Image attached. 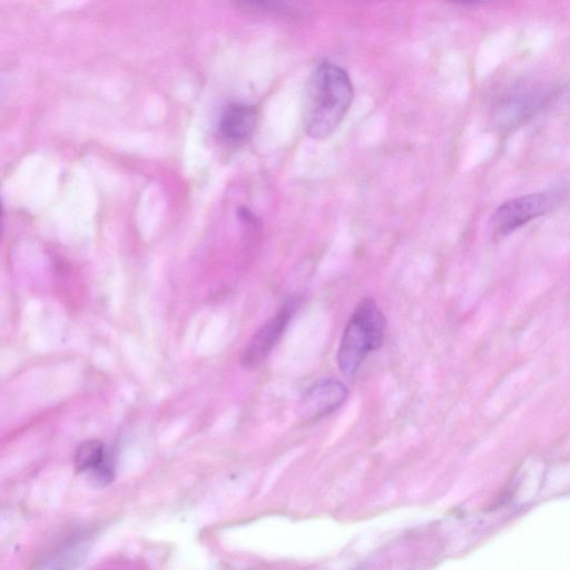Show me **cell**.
<instances>
[{
    "label": "cell",
    "mask_w": 570,
    "mask_h": 570,
    "mask_svg": "<svg viewBox=\"0 0 570 570\" xmlns=\"http://www.w3.org/2000/svg\"><path fill=\"white\" fill-rule=\"evenodd\" d=\"M353 86L341 67L322 62L309 76L303 99V126L314 139L330 136L346 115Z\"/></svg>",
    "instance_id": "1"
},
{
    "label": "cell",
    "mask_w": 570,
    "mask_h": 570,
    "mask_svg": "<svg viewBox=\"0 0 570 570\" xmlns=\"http://www.w3.org/2000/svg\"><path fill=\"white\" fill-rule=\"evenodd\" d=\"M385 318L372 298L362 299L353 311L341 338L337 363L342 373L354 376L365 357L381 347Z\"/></svg>",
    "instance_id": "2"
},
{
    "label": "cell",
    "mask_w": 570,
    "mask_h": 570,
    "mask_svg": "<svg viewBox=\"0 0 570 570\" xmlns=\"http://www.w3.org/2000/svg\"><path fill=\"white\" fill-rule=\"evenodd\" d=\"M563 199L562 190L531 193L504 202L492 215V227L507 235L530 220L553 210Z\"/></svg>",
    "instance_id": "3"
},
{
    "label": "cell",
    "mask_w": 570,
    "mask_h": 570,
    "mask_svg": "<svg viewBox=\"0 0 570 570\" xmlns=\"http://www.w3.org/2000/svg\"><path fill=\"white\" fill-rule=\"evenodd\" d=\"M295 308L294 299L286 301L276 314L257 330L240 355L243 367L254 370L266 360L285 332Z\"/></svg>",
    "instance_id": "4"
},
{
    "label": "cell",
    "mask_w": 570,
    "mask_h": 570,
    "mask_svg": "<svg viewBox=\"0 0 570 570\" xmlns=\"http://www.w3.org/2000/svg\"><path fill=\"white\" fill-rule=\"evenodd\" d=\"M347 396L346 386L338 380L326 379L309 386L301 400V416L307 422L323 419L336 411Z\"/></svg>",
    "instance_id": "5"
},
{
    "label": "cell",
    "mask_w": 570,
    "mask_h": 570,
    "mask_svg": "<svg viewBox=\"0 0 570 570\" xmlns=\"http://www.w3.org/2000/svg\"><path fill=\"white\" fill-rule=\"evenodd\" d=\"M256 118V110L253 106L244 102L229 104L219 118V135L229 144H242L252 136Z\"/></svg>",
    "instance_id": "6"
},
{
    "label": "cell",
    "mask_w": 570,
    "mask_h": 570,
    "mask_svg": "<svg viewBox=\"0 0 570 570\" xmlns=\"http://www.w3.org/2000/svg\"><path fill=\"white\" fill-rule=\"evenodd\" d=\"M106 455V446L100 440L83 441L75 452V470L79 473H87L101 463Z\"/></svg>",
    "instance_id": "7"
},
{
    "label": "cell",
    "mask_w": 570,
    "mask_h": 570,
    "mask_svg": "<svg viewBox=\"0 0 570 570\" xmlns=\"http://www.w3.org/2000/svg\"><path fill=\"white\" fill-rule=\"evenodd\" d=\"M96 488L108 485L115 478V461L107 452L106 458L96 468L86 473Z\"/></svg>",
    "instance_id": "8"
},
{
    "label": "cell",
    "mask_w": 570,
    "mask_h": 570,
    "mask_svg": "<svg viewBox=\"0 0 570 570\" xmlns=\"http://www.w3.org/2000/svg\"><path fill=\"white\" fill-rule=\"evenodd\" d=\"M239 4L258 10H276L279 8L278 0H235Z\"/></svg>",
    "instance_id": "9"
}]
</instances>
